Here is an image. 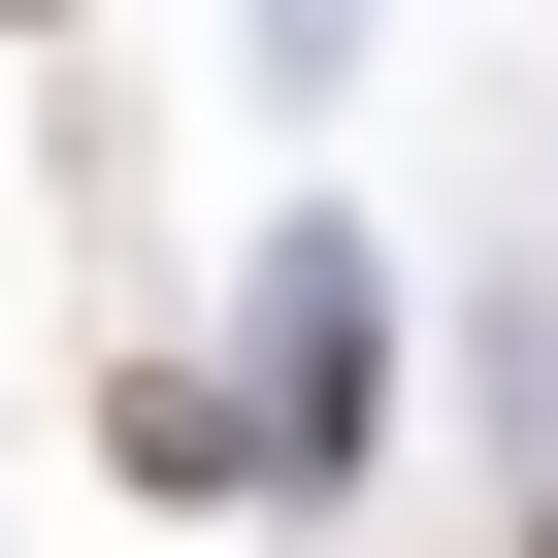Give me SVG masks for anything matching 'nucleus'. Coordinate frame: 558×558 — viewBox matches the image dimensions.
<instances>
[{
    "instance_id": "f257e3e1",
    "label": "nucleus",
    "mask_w": 558,
    "mask_h": 558,
    "mask_svg": "<svg viewBox=\"0 0 558 558\" xmlns=\"http://www.w3.org/2000/svg\"><path fill=\"white\" fill-rule=\"evenodd\" d=\"M230 427H263V493H362V427H395V263H362V230H263V362H230Z\"/></svg>"
},
{
    "instance_id": "f03ea898",
    "label": "nucleus",
    "mask_w": 558,
    "mask_h": 558,
    "mask_svg": "<svg viewBox=\"0 0 558 558\" xmlns=\"http://www.w3.org/2000/svg\"><path fill=\"white\" fill-rule=\"evenodd\" d=\"M0 34H66V0H0Z\"/></svg>"
},
{
    "instance_id": "7ed1b4c3",
    "label": "nucleus",
    "mask_w": 558,
    "mask_h": 558,
    "mask_svg": "<svg viewBox=\"0 0 558 558\" xmlns=\"http://www.w3.org/2000/svg\"><path fill=\"white\" fill-rule=\"evenodd\" d=\"M525 558H558V525H525Z\"/></svg>"
}]
</instances>
